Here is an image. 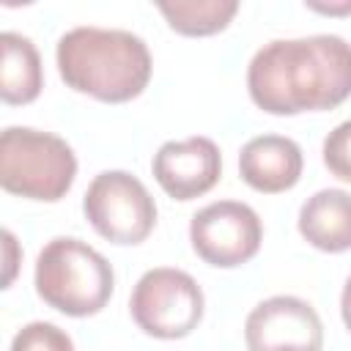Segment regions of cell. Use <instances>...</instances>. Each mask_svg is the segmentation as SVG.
<instances>
[{"instance_id": "6da1fadb", "label": "cell", "mask_w": 351, "mask_h": 351, "mask_svg": "<svg viewBox=\"0 0 351 351\" xmlns=\"http://www.w3.org/2000/svg\"><path fill=\"white\" fill-rule=\"evenodd\" d=\"M247 90L269 115L335 110L351 96V44L332 33L274 38L252 55Z\"/></svg>"}, {"instance_id": "7a4b0ae2", "label": "cell", "mask_w": 351, "mask_h": 351, "mask_svg": "<svg viewBox=\"0 0 351 351\" xmlns=\"http://www.w3.org/2000/svg\"><path fill=\"white\" fill-rule=\"evenodd\" d=\"M55 63L71 90L110 104L137 99L154 71L148 44L140 36L93 25L63 33L55 47Z\"/></svg>"}, {"instance_id": "3957f363", "label": "cell", "mask_w": 351, "mask_h": 351, "mask_svg": "<svg viewBox=\"0 0 351 351\" xmlns=\"http://www.w3.org/2000/svg\"><path fill=\"white\" fill-rule=\"evenodd\" d=\"M33 282L44 304L63 315L85 318L107 307L115 274L99 250L74 236H58L38 252Z\"/></svg>"}, {"instance_id": "277c9868", "label": "cell", "mask_w": 351, "mask_h": 351, "mask_svg": "<svg viewBox=\"0 0 351 351\" xmlns=\"http://www.w3.org/2000/svg\"><path fill=\"white\" fill-rule=\"evenodd\" d=\"M77 178V156L71 145L41 129L8 126L0 134V184L5 192L58 203Z\"/></svg>"}, {"instance_id": "5b68a950", "label": "cell", "mask_w": 351, "mask_h": 351, "mask_svg": "<svg viewBox=\"0 0 351 351\" xmlns=\"http://www.w3.org/2000/svg\"><path fill=\"white\" fill-rule=\"evenodd\" d=\"M203 291L197 280L173 266L148 269L129 299L134 324L159 340H178L197 329L203 318Z\"/></svg>"}, {"instance_id": "8992f818", "label": "cell", "mask_w": 351, "mask_h": 351, "mask_svg": "<svg viewBox=\"0 0 351 351\" xmlns=\"http://www.w3.org/2000/svg\"><path fill=\"white\" fill-rule=\"evenodd\" d=\"M93 230L112 244H140L156 225V203L145 184L126 170L99 173L82 197Z\"/></svg>"}, {"instance_id": "52a82bcc", "label": "cell", "mask_w": 351, "mask_h": 351, "mask_svg": "<svg viewBox=\"0 0 351 351\" xmlns=\"http://www.w3.org/2000/svg\"><path fill=\"white\" fill-rule=\"evenodd\" d=\"M189 241L200 261L217 269H236L252 261L263 241V222L241 200L203 206L189 222Z\"/></svg>"}, {"instance_id": "ba28073f", "label": "cell", "mask_w": 351, "mask_h": 351, "mask_svg": "<svg viewBox=\"0 0 351 351\" xmlns=\"http://www.w3.org/2000/svg\"><path fill=\"white\" fill-rule=\"evenodd\" d=\"M247 351H321L324 324L315 307L299 296H269L244 321Z\"/></svg>"}, {"instance_id": "9c48e42d", "label": "cell", "mask_w": 351, "mask_h": 351, "mask_svg": "<svg viewBox=\"0 0 351 351\" xmlns=\"http://www.w3.org/2000/svg\"><path fill=\"white\" fill-rule=\"evenodd\" d=\"M156 184L173 200H195L214 189L222 176V156L214 140L195 134L186 140H167L151 162Z\"/></svg>"}, {"instance_id": "30bf717a", "label": "cell", "mask_w": 351, "mask_h": 351, "mask_svg": "<svg viewBox=\"0 0 351 351\" xmlns=\"http://www.w3.org/2000/svg\"><path fill=\"white\" fill-rule=\"evenodd\" d=\"M304 156L296 140L282 134L252 137L239 154V173L247 186L263 195H277L299 184Z\"/></svg>"}, {"instance_id": "8fae6325", "label": "cell", "mask_w": 351, "mask_h": 351, "mask_svg": "<svg viewBox=\"0 0 351 351\" xmlns=\"http://www.w3.org/2000/svg\"><path fill=\"white\" fill-rule=\"evenodd\" d=\"M302 239L321 252L351 250V192L346 189H318L299 208Z\"/></svg>"}, {"instance_id": "7c38bea8", "label": "cell", "mask_w": 351, "mask_h": 351, "mask_svg": "<svg viewBox=\"0 0 351 351\" xmlns=\"http://www.w3.org/2000/svg\"><path fill=\"white\" fill-rule=\"evenodd\" d=\"M0 96L5 104H30L44 88V69L36 44L14 30L0 33Z\"/></svg>"}, {"instance_id": "4fadbf2b", "label": "cell", "mask_w": 351, "mask_h": 351, "mask_svg": "<svg viewBox=\"0 0 351 351\" xmlns=\"http://www.w3.org/2000/svg\"><path fill=\"white\" fill-rule=\"evenodd\" d=\"M156 8L167 19L170 30L192 38L214 36L225 30L239 14L236 0H176V3H156Z\"/></svg>"}, {"instance_id": "5bb4252c", "label": "cell", "mask_w": 351, "mask_h": 351, "mask_svg": "<svg viewBox=\"0 0 351 351\" xmlns=\"http://www.w3.org/2000/svg\"><path fill=\"white\" fill-rule=\"evenodd\" d=\"M11 351H74V343L60 326L49 321H30L14 335Z\"/></svg>"}, {"instance_id": "9a60e30c", "label": "cell", "mask_w": 351, "mask_h": 351, "mask_svg": "<svg viewBox=\"0 0 351 351\" xmlns=\"http://www.w3.org/2000/svg\"><path fill=\"white\" fill-rule=\"evenodd\" d=\"M321 154H324L326 170H329L335 178L351 184V121L337 123V126L326 134Z\"/></svg>"}, {"instance_id": "2e32d148", "label": "cell", "mask_w": 351, "mask_h": 351, "mask_svg": "<svg viewBox=\"0 0 351 351\" xmlns=\"http://www.w3.org/2000/svg\"><path fill=\"white\" fill-rule=\"evenodd\" d=\"M340 315H343L346 329L351 332V274H348V280L343 285V293H340Z\"/></svg>"}, {"instance_id": "e0dca14e", "label": "cell", "mask_w": 351, "mask_h": 351, "mask_svg": "<svg viewBox=\"0 0 351 351\" xmlns=\"http://www.w3.org/2000/svg\"><path fill=\"white\" fill-rule=\"evenodd\" d=\"M3 241H5V252H8V271H5V288L11 285V280H14V269H16V263H14V247H16V241H14V236H11V230H3Z\"/></svg>"}, {"instance_id": "ac0fdd59", "label": "cell", "mask_w": 351, "mask_h": 351, "mask_svg": "<svg viewBox=\"0 0 351 351\" xmlns=\"http://www.w3.org/2000/svg\"><path fill=\"white\" fill-rule=\"evenodd\" d=\"M310 11H318V14H351V3H337V5H324V3H304Z\"/></svg>"}]
</instances>
